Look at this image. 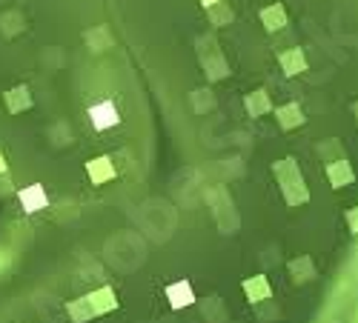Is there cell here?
I'll use <instances>...</instances> for the list:
<instances>
[{
    "label": "cell",
    "instance_id": "cell-2",
    "mask_svg": "<svg viewBox=\"0 0 358 323\" xmlns=\"http://www.w3.org/2000/svg\"><path fill=\"white\" fill-rule=\"evenodd\" d=\"M21 203L26 212H38V209L46 206V192L40 186H29L26 192H21Z\"/></svg>",
    "mask_w": 358,
    "mask_h": 323
},
{
    "label": "cell",
    "instance_id": "cell-1",
    "mask_svg": "<svg viewBox=\"0 0 358 323\" xmlns=\"http://www.w3.org/2000/svg\"><path fill=\"white\" fill-rule=\"evenodd\" d=\"M86 115H89L92 129H97V132H104V129H112V126L121 123V112H118V106L112 101H101V103L89 106Z\"/></svg>",
    "mask_w": 358,
    "mask_h": 323
},
{
    "label": "cell",
    "instance_id": "cell-3",
    "mask_svg": "<svg viewBox=\"0 0 358 323\" xmlns=\"http://www.w3.org/2000/svg\"><path fill=\"white\" fill-rule=\"evenodd\" d=\"M353 181V169L347 166V164H338L335 169H333V183L335 186H344V183H350Z\"/></svg>",
    "mask_w": 358,
    "mask_h": 323
},
{
    "label": "cell",
    "instance_id": "cell-4",
    "mask_svg": "<svg viewBox=\"0 0 358 323\" xmlns=\"http://www.w3.org/2000/svg\"><path fill=\"white\" fill-rule=\"evenodd\" d=\"M350 226H353V232H358V212L350 215Z\"/></svg>",
    "mask_w": 358,
    "mask_h": 323
}]
</instances>
